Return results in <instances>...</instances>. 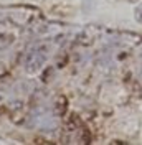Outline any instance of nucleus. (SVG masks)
<instances>
[{
	"instance_id": "2",
	"label": "nucleus",
	"mask_w": 142,
	"mask_h": 145,
	"mask_svg": "<svg viewBox=\"0 0 142 145\" xmlns=\"http://www.w3.org/2000/svg\"><path fill=\"white\" fill-rule=\"evenodd\" d=\"M135 18H137V22H139V23H142V7L135 10Z\"/></svg>"
},
{
	"instance_id": "1",
	"label": "nucleus",
	"mask_w": 142,
	"mask_h": 145,
	"mask_svg": "<svg viewBox=\"0 0 142 145\" xmlns=\"http://www.w3.org/2000/svg\"><path fill=\"white\" fill-rule=\"evenodd\" d=\"M45 59H46V54H45V51H43V50H36V51H33V53L28 54V58H27V68L30 69V71H33V69L40 68V66L45 63Z\"/></svg>"
},
{
	"instance_id": "3",
	"label": "nucleus",
	"mask_w": 142,
	"mask_h": 145,
	"mask_svg": "<svg viewBox=\"0 0 142 145\" xmlns=\"http://www.w3.org/2000/svg\"><path fill=\"white\" fill-rule=\"evenodd\" d=\"M131 2H137V0H131Z\"/></svg>"
}]
</instances>
